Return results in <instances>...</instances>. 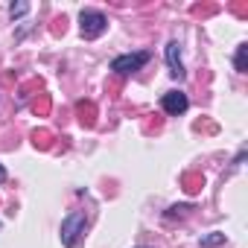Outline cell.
I'll use <instances>...</instances> for the list:
<instances>
[{
	"label": "cell",
	"mask_w": 248,
	"mask_h": 248,
	"mask_svg": "<svg viewBox=\"0 0 248 248\" xmlns=\"http://www.w3.org/2000/svg\"><path fill=\"white\" fill-rule=\"evenodd\" d=\"M85 213H70L64 222H62V245H67V248H73L76 242H79V236L85 233Z\"/></svg>",
	"instance_id": "2"
},
{
	"label": "cell",
	"mask_w": 248,
	"mask_h": 248,
	"mask_svg": "<svg viewBox=\"0 0 248 248\" xmlns=\"http://www.w3.org/2000/svg\"><path fill=\"white\" fill-rule=\"evenodd\" d=\"M225 242V233H210V236H202V248H213V245H222Z\"/></svg>",
	"instance_id": "6"
},
{
	"label": "cell",
	"mask_w": 248,
	"mask_h": 248,
	"mask_svg": "<svg viewBox=\"0 0 248 248\" xmlns=\"http://www.w3.org/2000/svg\"><path fill=\"white\" fill-rule=\"evenodd\" d=\"M167 64H170V73H172L175 79H184V64H181V50H178V44H175V41H170V44H167Z\"/></svg>",
	"instance_id": "5"
},
{
	"label": "cell",
	"mask_w": 248,
	"mask_h": 248,
	"mask_svg": "<svg viewBox=\"0 0 248 248\" xmlns=\"http://www.w3.org/2000/svg\"><path fill=\"white\" fill-rule=\"evenodd\" d=\"M79 24H82V38H99L108 30V18L102 12H93V9H85L79 15Z\"/></svg>",
	"instance_id": "1"
},
{
	"label": "cell",
	"mask_w": 248,
	"mask_h": 248,
	"mask_svg": "<svg viewBox=\"0 0 248 248\" xmlns=\"http://www.w3.org/2000/svg\"><path fill=\"white\" fill-rule=\"evenodd\" d=\"M27 9H30L27 3H12V6H9V15H12V18H21Z\"/></svg>",
	"instance_id": "8"
},
{
	"label": "cell",
	"mask_w": 248,
	"mask_h": 248,
	"mask_svg": "<svg viewBox=\"0 0 248 248\" xmlns=\"http://www.w3.org/2000/svg\"><path fill=\"white\" fill-rule=\"evenodd\" d=\"M3 178H6V170H3V167H0V181H3Z\"/></svg>",
	"instance_id": "9"
},
{
	"label": "cell",
	"mask_w": 248,
	"mask_h": 248,
	"mask_svg": "<svg viewBox=\"0 0 248 248\" xmlns=\"http://www.w3.org/2000/svg\"><path fill=\"white\" fill-rule=\"evenodd\" d=\"M146 62H149V53H126V56H117L111 62V70L120 76H129V73H138Z\"/></svg>",
	"instance_id": "3"
},
{
	"label": "cell",
	"mask_w": 248,
	"mask_h": 248,
	"mask_svg": "<svg viewBox=\"0 0 248 248\" xmlns=\"http://www.w3.org/2000/svg\"><path fill=\"white\" fill-rule=\"evenodd\" d=\"M161 105H164V111H167L170 117H178V114L187 111L190 102H187V93H181V91H170V93H164Z\"/></svg>",
	"instance_id": "4"
},
{
	"label": "cell",
	"mask_w": 248,
	"mask_h": 248,
	"mask_svg": "<svg viewBox=\"0 0 248 248\" xmlns=\"http://www.w3.org/2000/svg\"><path fill=\"white\" fill-rule=\"evenodd\" d=\"M245 59H248V44H242V47L236 50V70H239V73H245Z\"/></svg>",
	"instance_id": "7"
}]
</instances>
